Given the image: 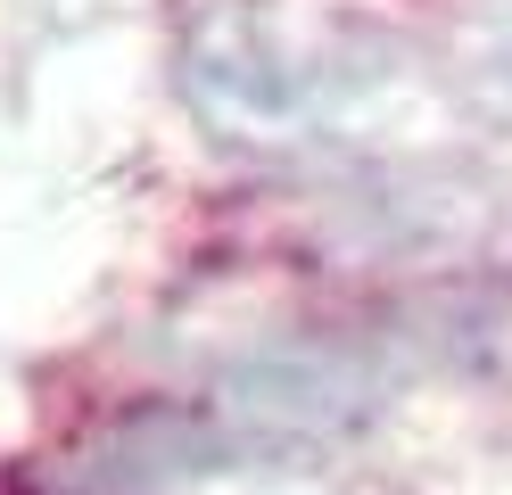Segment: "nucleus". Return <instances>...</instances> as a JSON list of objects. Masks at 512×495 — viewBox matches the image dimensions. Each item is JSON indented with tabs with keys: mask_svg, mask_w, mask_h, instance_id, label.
I'll use <instances>...</instances> for the list:
<instances>
[{
	"mask_svg": "<svg viewBox=\"0 0 512 495\" xmlns=\"http://www.w3.org/2000/svg\"><path fill=\"white\" fill-rule=\"evenodd\" d=\"M182 91L240 141H298L347 91V66L265 0H199L182 17Z\"/></svg>",
	"mask_w": 512,
	"mask_h": 495,
	"instance_id": "nucleus-1",
	"label": "nucleus"
},
{
	"mask_svg": "<svg viewBox=\"0 0 512 495\" xmlns=\"http://www.w3.org/2000/svg\"><path fill=\"white\" fill-rule=\"evenodd\" d=\"M455 99L471 108V124H488L496 141H512V0L488 9L463 42H455Z\"/></svg>",
	"mask_w": 512,
	"mask_h": 495,
	"instance_id": "nucleus-2",
	"label": "nucleus"
},
{
	"mask_svg": "<svg viewBox=\"0 0 512 495\" xmlns=\"http://www.w3.org/2000/svg\"><path fill=\"white\" fill-rule=\"evenodd\" d=\"M190 495H323V487H306V479H265V471H223V479L190 487Z\"/></svg>",
	"mask_w": 512,
	"mask_h": 495,
	"instance_id": "nucleus-3",
	"label": "nucleus"
}]
</instances>
